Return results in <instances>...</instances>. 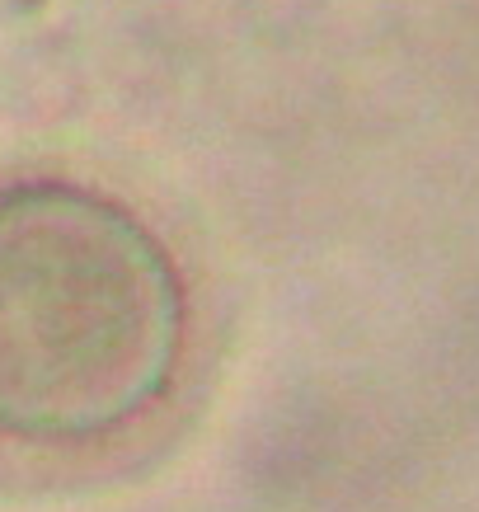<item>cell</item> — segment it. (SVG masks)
I'll return each mask as SVG.
<instances>
[{
    "label": "cell",
    "instance_id": "1",
    "mask_svg": "<svg viewBox=\"0 0 479 512\" xmlns=\"http://www.w3.org/2000/svg\"><path fill=\"white\" fill-rule=\"evenodd\" d=\"M184 325L179 268L137 212L57 179L0 193V433L127 428L170 390Z\"/></svg>",
    "mask_w": 479,
    "mask_h": 512
}]
</instances>
